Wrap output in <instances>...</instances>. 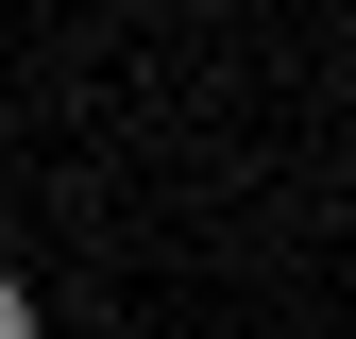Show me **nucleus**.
Returning a JSON list of instances; mask_svg holds the SVG:
<instances>
[{"label":"nucleus","mask_w":356,"mask_h":339,"mask_svg":"<svg viewBox=\"0 0 356 339\" xmlns=\"http://www.w3.org/2000/svg\"><path fill=\"white\" fill-rule=\"evenodd\" d=\"M17 322H34V306H17V272H0V339H17Z\"/></svg>","instance_id":"obj_1"}]
</instances>
